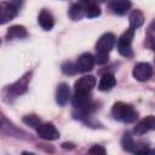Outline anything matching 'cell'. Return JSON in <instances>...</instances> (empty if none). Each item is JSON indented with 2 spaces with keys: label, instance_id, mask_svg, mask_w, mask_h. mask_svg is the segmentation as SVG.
Instances as JSON below:
<instances>
[{
  "label": "cell",
  "instance_id": "11",
  "mask_svg": "<svg viewBox=\"0 0 155 155\" xmlns=\"http://www.w3.org/2000/svg\"><path fill=\"white\" fill-rule=\"evenodd\" d=\"M149 131H155V116H153V115H149V116L144 117L134 127V133L136 134H144Z\"/></svg>",
  "mask_w": 155,
  "mask_h": 155
},
{
  "label": "cell",
  "instance_id": "5",
  "mask_svg": "<svg viewBox=\"0 0 155 155\" xmlns=\"http://www.w3.org/2000/svg\"><path fill=\"white\" fill-rule=\"evenodd\" d=\"M132 75L138 81H147L153 75V68L149 63H145V62L138 63L134 65V68L132 70Z\"/></svg>",
  "mask_w": 155,
  "mask_h": 155
},
{
  "label": "cell",
  "instance_id": "18",
  "mask_svg": "<svg viewBox=\"0 0 155 155\" xmlns=\"http://www.w3.org/2000/svg\"><path fill=\"white\" fill-rule=\"evenodd\" d=\"M24 36H27V30L23 25H12L7 30L8 39H21Z\"/></svg>",
  "mask_w": 155,
  "mask_h": 155
},
{
  "label": "cell",
  "instance_id": "10",
  "mask_svg": "<svg viewBox=\"0 0 155 155\" xmlns=\"http://www.w3.org/2000/svg\"><path fill=\"white\" fill-rule=\"evenodd\" d=\"M94 63H96L94 57L91 53H82L78 58V61H76L75 64H76L78 71H80V73H87V71L92 70Z\"/></svg>",
  "mask_w": 155,
  "mask_h": 155
},
{
  "label": "cell",
  "instance_id": "12",
  "mask_svg": "<svg viewBox=\"0 0 155 155\" xmlns=\"http://www.w3.org/2000/svg\"><path fill=\"white\" fill-rule=\"evenodd\" d=\"M79 2L82 5L85 10V16L90 18H94L101 15V8L96 0H79Z\"/></svg>",
  "mask_w": 155,
  "mask_h": 155
},
{
  "label": "cell",
  "instance_id": "8",
  "mask_svg": "<svg viewBox=\"0 0 155 155\" xmlns=\"http://www.w3.org/2000/svg\"><path fill=\"white\" fill-rule=\"evenodd\" d=\"M96 85V79L92 75H85L82 78H80L76 82H75V92H80V93H90L91 90Z\"/></svg>",
  "mask_w": 155,
  "mask_h": 155
},
{
  "label": "cell",
  "instance_id": "17",
  "mask_svg": "<svg viewBox=\"0 0 155 155\" xmlns=\"http://www.w3.org/2000/svg\"><path fill=\"white\" fill-rule=\"evenodd\" d=\"M128 19H130V28L137 29L144 23V15L139 10H133L131 12Z\"/></svg>",
  "mask_w": 155,
  "mask_h": 155
},
{
  "label": "cell",
  "instance_id": "6",
  "mask_svg": "<svg viewBox=\"0 0 155 155\" xmlns=\"http://www.w3.org/2000/svg\"><path fill=\"white\" fill-rule=\"evenodd\" d=\"M36 131H38V134L44 138V139H47V140H54L59 137V132L58 130L54 127L53 124L51 122H45V124H40L38 127H36Z\"/></svg>",
  "mask_w": 155,
  "mask_h": 155
},
{
  "label": "cell",
  "instance_id": "1",
  "mask_svg": "<svg viewBox=\"0 0 155 155\" xmlns=\"http://www.w3.org/2000/svg\"><path fill=\"white\" fill-rule=\"evenodd\" d=\"M114 44H115V35L113 33H105L98 39L96 44V56H94V61L97 64H104L108 62L109 52L114 47Z\"/></svg>",
  "mask_w": 155,
  "mask_h": 155
},
{
  "label": "cell",
  "instance_id": "15",
  "mask_svg": "<svg viewBox=\"0 0 155 155\" xmlns=\"http://www.w3.org/2000/svg\"><path fill=\"white\" fill-rule=\"evenodd\" d=\"M131 5L130 0H113L110 2V8L116 15H125L131 8Z\"/></svg>",
  "mask_w": 155,
  "mask_h": 155
},
{
  "label": "cell",
  "instance_id": "22",
  "mask_svg": "<svg viewBox=\"0 0 155 155\" xmlns=\"http://www.w3.org/2000/svg\"><path fill=\"white\" fill-rule=\"evenodd\" d=\"M88 153H90V154H94V155H98V154L104 155V154L107 153V150H105L102 145H93V147L88 150Z\"/></svg>",
  "mask_w": 155,
  "mask_h": 155
},
{
  "label": "cell",
  "instance_id": "4",
  "mask_svg": "<svg viewBox=\"0 0 155 155\" xmlns=\"http://www.w3.org/2000/svg\"><path fill=\"white\" fill-rule=\"evenodd\" d=\"M19 4L17 1H10V2H1L0 6V23L5 24L6 22L11 21L17 16Z\"/></svg>",
  "mask_w": 155,
  "mask_h": 155
},
{
  "label": "cell",
  "instance_id": "24",
  "mask_svg": "<svg viewBox=\"0 0 155 155\" xmlns=\"http://www.w3.org/2000/svg\"><path fill=\"white\" fill-rule=\"evenodd\" d=\"M149 29L151 30V31H155V19L151 22V24L149 25Z\"/></svg>",
  "mask_w": 155,
  "mask_h": 155
},
{
  "label": "cell",
  "instance_id": "13",
  "mask_svg": "<svg viewBox=\"0 0 155 155\" xmlns=\"http://www.w3.org/2000/svg\"><path fill=\"white\" fill-rule=\"evenodd\" d=\"M69 98H70V90H69L68 84H65V82L59 84L56 90V102L59 105H65L68 103Z\"/></svg>",
  "mask_w": 155,
  "mask_h": 155
},
{
  "label": "cell",
  "instance_id": "21",
  "mask_svg": "<svg viewBox=\"0 0 155 155\" xmlns=\"http://www.w3.org/2000/svg\"><path fill=\"white\" fill-rule=\"evenodd\" d=\"M62 70H63V73H65V74H74L75 71H78V69H76V64L74 65L71 62H67V63H64V64L62 65Z\"/></svg>",
  "mask_w": 155,
  "mask_h": 155
},
{
  "label": "cell",
  "instance_id": "9",
  "mask_svg": "<svg viewBox=\"0 0 155 155\" xmlns=\"http://www.w3.org/2000/svg\"><path fill=\"white\" fill-rule=\"evenodd\" d=\"M29 81H30V73L23 75L19 80H17L15 84H12L11 86H8V92L11 94H13V96L23 94L27 91V88H28Z\"/></svg>",
  "mask_w": 155,
  "mask_h": 155
},
{
  "label": "cell",
  "instance_id": "14",
  "mask_svg": "<svg viewBox=\"0 0 155 155\" xmlns=\"http://www.w3.org/2000/svg\"><path fill=\"white\" fill-rule=\"evenodd\" d=\"M39 24L44 30H50L52 29L53 24H54V18L52 16V13L48 10H41V12L39 13Z\"/></svg>",
  "mask_w": 155,
  "mask_h": 155
},
{
  "label": "cell",
  "instance_id": "19",
  "mask_svg": "<svg viewBox=\"0 0 155 155\" xmlns=\"http://www.w3.org/2000/svg\"><path fill=\"white\" fill-rule=\"evenodd\" d=\"M85 16V10L82 7V5L78 1L76 4L71 5L70 10H69V17L73 19V21H79L81 19L82 17Z\"/></svg>",
  "mask_w": 155,
  "mask_h": 155
},
{
  "label": "cell",
  "instance_id": "23",
  "mask_svg": "<svg viewBox=\"0 0 155 155\" xmlns=\"http://www.w3.org/2000/svg\"><path fill=\"white\" fill-rule=\"evenodd\" d=\"M147 46H149L151 50H154L155 51V36L154 35H151V34H148V36H147Z\"/></svg>",
  "mask_w": 155,
  "mask_h": 155
},
{
  "label": "cell",
  "instance_id": "2",
  "mask_svg": "<svg viewBox=\"0 0 155 155\" xmlns=\"http://www.w3.org/2000/svg\"><path fill=\"white\" fill-rule=\"evenodd\" d=\"M111 115L115 120L126 124H131L137 119V111L133 109V107L124 102H117L114 104L111 109Z\"/></svg>",
  "mask_w": 155,
  "mask_h": 155
},
{
  "label": "cell",
  "instance_id": "3",
  "mask_svg": "<svg viewBox=\"0 0 155 155\" xmlns=\"http://www.w3.org/2000/svg\"><path fill=\"white\" fill-rule=\"evenodd\" d=\"M134 35V29H127L117 40V50L119 53L124 57H132V40Z\"/></svg>",
  "mask_w": 155,
  "mask_h": 155
},
{
  "label": "cell",
  "instance_id": "16",
  "mask_svg": "<svg viewBox=\"0 0 155 155\" xmlns=\"http://www.w3.org/2000/svg\"><path fill=\"white\" fill-rule=\"evenodd\" d=\"M116 84V80H115V76L110 73H107V74H103L102 78H101V81H99V85H98V88L101 91H110Z\"/></svg>",
  "mask_w": 155,
  "mask_h": 155
},
{
  "label": "cell",
  "instance_id": "7",
  "mask_svg": "<svg viewBox=\"0 0 155 155\" xmlns=\"http://www.w3.org/2000/svg\"><path fill=\"white\" fill-rule=\"evenodd\" d=\"M73 105L84 111L87 113V110L92 107V101L90 97V93H80V92H75V96L73 98Z\"/></svg>",
  "mask_w": 155,
  "mask_h": 155
},
{
  "label": "cell",
  "instance_id": "20",
  "mask_svg": "<svg viewBox=\"0 0 155 155\" xmlns=\"http://www.w3.org/2000/svg\"><path fill=\"white\" fill-rule=\"evenodd\" d=\"M23 122L31 127H38L40 125V119L36 115H27L23 117Z\"/></svg>",
  "mask_w": 155,
  "mask_h": 155
}]
</instances>
